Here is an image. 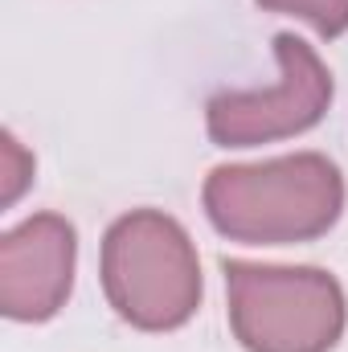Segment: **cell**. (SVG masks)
<instances>
[{
	"mask_svg": "<svg viewBox=\"0 0 348 352\" xmlns=\"http://www.w3.org/2000/svg\"><path fill=\"white\" fill-rule=\"evenodd\" d=\"M29 176H33V156H25L21 144L12 135H4V205H12L21 197Z\"/></svg>",
	"mask_w": 348,
	"mask_h": 352,
	"instance_id": "52a82bcc",
	"label": "cell"
},
{
	"mask_svg": "<svg viewBox=\"0 0 348 352\" xmlns=\"http://www.w3.org/2000/svg\"><path fill=\"white\" fill-rule=\"evenodd\" d=\"M217 230L246 242H299L328 230L340 213V173L320 156L262 168H217L205 188Z\"/></svg>",
	"mask_w": 348,
	"mask_h": 352,
	"instance_id": "6da1fadb",
	"label": "cell"
},
{
	"mask_svg": "<svg viewBox=\"0 0 348 352\" xmlns=\"http://www.w3.org/2000/svg\"><path fill=\"white\" fill-rule=\"evenodd\" d=\"M279 62H283V82L266 94H221L209 102V131L217 144H262L287 131H303L320 119V111L328 107L332 82L324 74V66L316 62V54L295 41V37H279Z\"/></svg>",
	"mask_w": 348,
	"mask_h": 352,
	"instance_id": "277c9868",
	"label": "cell"
},
{
	"mask_svg": "<svg viewBox=\"0 0 348 352\" xmlns=\"http://www.w3.org/2000/svg\"><path fill=\"white\" fill-rule=\"evenodd\" d=\"M74 283V226L37 213L0 238V311L17 324L50 320Z\"/></svg>",
	"mask_w": 348,
	"mask_h": 352,
	"instance_id": "5b68a950",
	"label": "cell"
},
{
	"mask_svg": "<svg viewBox=\"0 0 348 352\" xmlns=\"http://www.w3.org/2000/svg\"><path fill=\"white\" fill-rule=\"evenodd\" d=\"M266 8H287V12H299L307 16L320 33H340L348 29V0H262Z\"/></svg>",
	"mask_w": 348,
	"mask_h": 352,
	"instance_id": "8992f818",
	"label": "cell"
},
{
	"mask_svg": "<svg viewBox=\"0 0 348 352\" xmlns=\"http://www.w3.org/2000/svg\"><path fill=\"white\" fill-rule=\"evenodd\" d=\"M102 283L115 311L140 328L188 320L201 295L188 238L160 213H131L111 226L102 242Z\"/></svg>",
	"mask_w": 348,
	"mask_h": 352,
	"instance_id": "7a4b0ae2",
	"label": "cell"
},
{
	"mask_svg": "<svg viewBox=\"0 0 348 352\" xmlns=\"http://www.w3.org/2000/svg\"><path fill=\"white\" fill-rule=\"evenodd\" d=\"M234 328L250 352H324L345 324L340 287L320 270H262L230 263Z\"/></svg>",
	"mask_w": 348,
	"mask_h": 352,
	"instance_id": "3957f363",
	"label": "cell"
}]
</instances>
